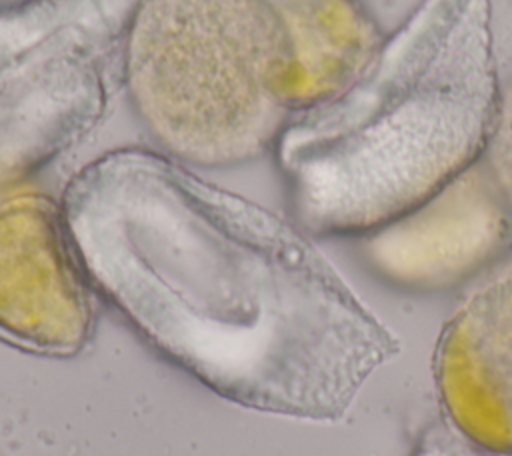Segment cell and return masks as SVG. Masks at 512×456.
Here are the masks:
<instances>
[{
  "instance_id": "1",
  "label": "cell",
  "mask_w": 512,
  "mask_h": 456,
  "mask_svg": "<svg viewBox=\"0 0 512 456\" xmlns=\"http://www.w3.org/2000/svg\"><path fill=\"white\" fill-rule=\"evenodd\" d=\"M60 202L100 298L234 404L340 420L400 350L296 220L154 146L94 156Z\"/></svg>"
},
{
  "instance_id": "2",
  "label": "cell",
  "mask_w": 512,
  "mask_h": 456,
  "mask_svg": "<svg viewBox=\"0 0 512 456\" xmlns=\"http://www.w3.org/2000/svg\"><path fill=\"white\" fill-rule=\"evenodd\" d=\"M500 84L488 0H424L274 154L310 236L370 234L482 160Z\"/></svg>"
},
{
  "instance_id": "3",
  "label": "cell",
  "mask_w": 512,
  "mask_h": 456,
  "mask_svg": "<svg viewBox=\"0 0 512 456\" xmlns=\"http://www.w3.org/2000/svg\"><path fill=\"white\" fill-rule=\"evenodd\" d=\"M124 96L154 148L198 170L260 158L292 118L254 68L228 0H140Z\"/></svg>"
},
{
  "instance_id": "4",
  "label": "cell",
  "mask_w": 512,
  "mask_h": 456,
  "mask_svg": "<svg viewBox=\"0 0 512 456\" xmlns=\"http://www.w3.org/2000/svg\"><path fill=\"white\" fill-rule=\"evenodd\" d=\"M140 0H18L0 6V194L84 144L124 94Z\"/></svg>"
},
{
  "instance_id": "5",
  "label": "cell",
  "mask_w": 512,
  "mask_h": 456,
  "mask_svg": "<svg viewBox=\"0 0 512 456\" xmlns=\"http://www.w3.org/2000/svg\"><path fill=\"white\" fill-rule=\"evenodd\" d=\"M98 302L60 198L32 186L0 194V338L74 356L94 334Z\"/></svg>"
},
{
  "instance_id": "6",
  "label": "cell",
  "mask_w": 512,
  "mask_h": 456,
  "mask_svg": "<svg viewBox=\"0 0 512 456\" xmlns=\"http://www.w3.org/2000/svg\"><path fill=\"white\" fill-rule=\"evenodd\" d=\"M272 96L294 116L340 92L382 34L360 0H228Z\"/></svg>"
},
{
  "instance_id": "7",
  "label": "cell",
  "mask_w": 512,
  "mask_h": 456,
  "mask_svg": "<svg viewBox=\"0 0 512 456\" xmlns=\"http://www.w3.org/2000/svg\"><path fill=\"white\" fill-rule=\"evenodd\" d=\"M510 210L482 162L404 216L366 234L364 254L386 282L442 290L494 262L510 240Z\"/></svg>"
},
{
  "instance_id": "8",
  "label": "cell",
  "mask_w": 512,
  "mask_h": 456,
  "mask_svg": "<svg viewBox=\"0 0 512 456\" xmlns=\"http://www.w3.org/2000/svg\"><path fill=\"white\" fill-rule=\"evenodd\" d=\"M432 372L450 420L474 442L512 456V264L444 324Z\"/></svg>"
},
{
  "instance_id": "9",
  "label": "cell",
  "mask_w": 512,
  "mask_h": 456,
  "mask_svg": "<svg viewBox=\"0 0 512 456\" xmlns=\"http://www.w3.org/2000/svg\"><path fill=\"white\" fill-rule=\"evenodd\" d=\"M482 166L512 212V76L500 86Z\"/></svg>"
},
{
  "instance_id": "10",
  "label": "cell",
  "mask_w": 512,
  "mask_h": 456,
  "mask_svg": "<svg viewBox=\"0 0 512 456\" xmlns=\"http://www.w3.org/2000/svg\"><path fill=\"white\" fill-rule=\"evenodd\" d=\"M412 456H510L490 450L464 432H460L450 420H434L420 434Z\"/></svg>"
}]
</instances>
